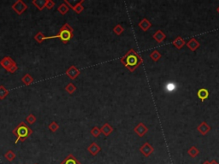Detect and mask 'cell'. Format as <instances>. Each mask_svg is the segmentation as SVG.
<instances>
[{
  "label": "cell",
  "mask_w": 219,
  "mask_h": 164,
  "mask_svg": "<svg viewBox=\"0 0 219 164\" xmlns=\"http://www.w3.org/2000/svg\"><path fill=\"white\" fill-rule=\"evenodd\" d=\"M120 62L130 72H135L143 63V59L134 49H130L123 57H121Z\"/></svg>",
  "instance_id": "obj_1"
},
{
  "label": "cell",
  "mask_w": 219,
  "mask_h": 164,
  "mask_svg": "<svg viewBox=\"0 0 219 164\" xmlns=\"http://www.w3.org/2000/svg\"><path fill=\"white\" fill-rule=\"evenodd\" d=\"M12 133L17 137L15 144H17L18 142H24L27 140L33 134V130L24 121H21L17 125V127H15Z\"/></svg>",
  "instance_id": "obj_2"
},
{
  "label": "cell",
  "mask_w": 219,
  "mask_h": 164,
  "mask_svg": "<svg viewBox=\"0 0 219 164\" xmlns=\"http://www.w3.org/2000/svg\"><path fill=\"white\" fill-rule=\"evenodd\" d=\"M74 37V30L70 27V25L69 23H65L61 27L60 30L58 32V34L54 36H48V40L51 39H59L64 44H67L69 41H70L72 38Z\"/></svg>",
  "instance_id": "obj_3"
},
{
  "label": "cell",
  "mask_w": 219,
  "mask_h": 164,
  "mask_svg": "<svg viewBox=\"0 0 219 164\" xmlns=\"http://www.w3.org/2000/svg\"><path fill=\"white\" fill-rule=\"evenodd\" d=\"M0 65H1V67L3 68L7 72H9L10 74H14L18 69L16 62L10 57H3V59L0 61Z\"/></svg>",
  "instance_id": "obj_4"
},
{
  "label": "cell",
  "mask_w": 219,
  "mask_h": 164,
  "mask_svg": "<svg viewBox=\"0 0 219 164\" xmlns=\"http://www.w3.org/2000/svg\"><path fill=\"white\" fill-rule=\"evenodd\" d=\"M11 8L17 15L20 16V15L24 13V11H26L27 10L28 6H27V3L23 2L22 0H17L12 4Z\"/></svg>",
  "instance_id": "obj_5"
},
{
  "label": "cell",
  "mask_w": 219,
  "mask_h": 164,
  "mask_svg": "<svg viewBox=\"0 0 219 164\" xmlns=\"http://www.w3.org/2000/svg\"><path fill=\"white\" fill-rule=\"evenodd\" d=\"M65 74L71 80H75L81 74V71L79 70L75 66L72 65V66H70V67L68 68L67 70L65 71Z\"/></svg>",
  "instance_id": "obj_6"
},
{
  "label": "cell",
  "mask_w": 219,
  "mask_h": 164,
  "mask_svg": "<svg viewBox=\"0 0 219 164\" xmlns=\"http://www.w3.org/2000/svg\"><path fill=\"white\" fill-rule=\"evenodd\" d=\"M140 153H141L144 157H149L153 153L154 148L152 147V145L149 144V143L146 142V143H145V144L142 145L141 147L140 148Z\"/></svg>",
  "instance_id": "obj_7"
},
{
  "label": "cell",
  "mask_w": 219,
  "mask_h": 164,
  "mask_svg": "<svg viewBox=\"0 0 219 164\" xmlns=\"http://www.w3.org/2000/svg\"><path fill=\"white\" fill-rule=\"evenodd\" d=\"M134 131H135V133L138 135L139 137H143L148 132V128H147V127L145 126V124L140 122V123H139L134 128Z\"/></svg>",
  "instance_id": "obj_8"
},
{
  "label": "cell",
  "mask_w": 219,
  "mask_h": 164,
  "mask_svg": "<svg viewBox=\"0 0 219 164\" xmlns=\"http://www.w3.org/2000/svg\"><path fill=\"white\" fill-rule=\"evenodd\" d=\"M88 151L93 157H95L98 154V152L101 151V147L98 145V144L96 142H93L88 148H87Z\"/></svg>",
  "instance_id": "obj_9"
},
{
  "label": "cell",
  "mask_w": 219,
  "mask_h": 164,
  "mask_svg": "<svg viewBox=\"0 0 219 164\" xmlns=\"http://www.w3.org/2000/svg\"><path fill=\"white\" fill-rule=\"evenodd\" d=\"M186 45L188 46V48L191 51H195V50L200 46V44H199V41L196 40L195 38H192V39H190V40L186 43Z\"/></svg>",
  "instance_id": "obj_10"
},
{
  "label": "cell",
  "mask_w": 219,
  "mask_h": 164,
  "mask_svg": "<svg viewBox=\"0 0 219 164\" xmlns=\"http://www.w3.org/2000/svg\"><path fill=\"white\" fill-rule=\"evenodd\" d=\"M60 164H81V162H79L77 158L74 157V155H68L66 157L64 158L63 161L61 162Z\"/></svg>",
  "instance_id": "obj_11"
},
{
  "label": "cell",
  "mask_w": 219,
  "mask_h": 164,
  "mask_svg": "<svg viewBox=\"0 0 219 164\" xmlns=\"http://www.w3.org/2000/svg\"><path fill=\"white\" fill-rule=\"evenodd\" d=\"M211 129H212V127H210L209 125L206 123V122H205V121L201 122L198 126V127H197V130L199 131L200 134H202V135H206V134H208L210 131H211Z\"/></svg>",
  "instance_id": "obj_12"
},
{
  "label": "cell",
  "mask_w": 219,
  "mask_h": 164,
  "mask_svg": "<svg viewBox=\"0 0 219 164\" xmlns=\"http://www.w3.org/2000/svg\"><path fill=\"white\" fill-rule=\"evenodd\" d=\"M138 26L142 31L146 32L147 30H149V28H150V27H152V23H151V21H150L148 19L144 18V19H142V20L139 22Z\"/></svg>",
  "instance_id": "obj_13"
},
{
  "label": "cell",
  "mask_w": 219,
  "mask_h": 164,
  "mask_svg": "<svg viewBox=\"0 0 219 164\" xmlns=\"http://www.w3.org/2000/svg\"><path fill=\"white\" fill-rule=\"evenodd\" d=\"M153 40H156L158 43H162L163 41L166 39V34L162 30H158L155 34L152 35Z\"/></svg>",
  "instance_id": "obj_14"
},
{
  "label": "cell",
  "mask_w": 219,
  "mask_h": 164,
  "mask_svg": "<svg viewBox=\"0 0 219 164\" xmlns=\"http://www.w3.org/2000/svg\"><path fill=\"white\" fill-rule=\"evenodd\" d=\"M172 45L175 48H177L178 50H180V49H182V47L185 45L186 42L181 36H178V37H176L174 40L172 41Z\"/></svg>",
  "instance_id": "obj_15"
},
{
  "label": "cell",
  "mask_w": 219,
  "mask_h": 164,
  "mask_svg": "<svg viewBox=\"0 0 219 164\" xmlns=\"http://www.w3.org/2000/svg\"><path fill=\"white\" fill-rule=\"evenodd\" d=\"M100 130H101V134H103L104 135H105V137H108L109 135L113 132V127H111V125L109 123H105L103 126H102V127L100 128Z\"/></svg>",
  "instance_id": "obj_16"
},
{
  "label": "cell",
  "mask_w": 219,
  "mask_h": 164,
  "mask_svg": "<svg viewBox=\"0 0 219 164\" xmlns=\"http://www.w3.org/2000/svg\"><path fill=\"white\" fill-rule=\"evenodd\" d=\"M197 96H198V97H199L200 100L202 101V102H204V101L206 100V99L208 98V97H209V91H208V90L206 89V88H201V89H199V90L198 91Z\"/></svg>",
  "instance_id": "obj_17"
},
{
  "label": "cell",
  "mask_w": 219,
  "mask_h": 164,
  "mask_svg": "<svg viewBox=\"0 0 219 164\" xmlns=\"http://www.w3.org/2000/svg\"><path fill=\"white\" fill-rule=\"evenodd\" d=\"M83 3H84V0L77 1V3H75L73 7H71V9L74 10L76 14H81L84 10V7L82 5Z\"/></svg>",
  "instance_id": "obj_18"
},
{
  "label": "cell",
  "mask_w": 219,
  "mask_h": 164,
  "mask_svg": "<svg viewBox=\"0 0 219 164\" xmlns=\"http://www.w3.org/2000/svg\"><path fill=\"white\" fill-rule=\"evenodd\" d=\"M32 3L37 8L38 10H42L45 8L46 0H33V1H32Z\"/></svg>",
  "instance_id": "obj_19"
},
{
  "label": "cell",
  "mask_w": 219,
  "mask_h": 164,
  "mask_svg": "<svg viewBox=\"0 0 219 164\" xmlns=\"http://www.w3.org/2000/svg\"><path fill=\"white\" fill-rule=\"evenodd\" d=\"M34 40L39 44H41L43 41L48 40V36H45L42 32H38L37 34L34 35Z\"/></svg>",
  "instance_id": "obj_20"
},
{
  "label": "cell",
  "mask_w": 219,
  "mask_h": 164,
  "mask_svg": "<svg viewBox=\"0 0 219 164\" xmlns=\"http://www.w3.org/2000/svg\"><path fill=\"white\" fill-rule=\"evenodd\" d=\"M34 78L31 76L29 74H26L23 77L21 78V82L25 85V86H29L32 83H34Z\"/></svg>",
  "instance_id": "obj_21"
},
{
  "label": "cell",
  "mask_w": 219,
  "mask_h": 164,
  "mask_svg": "<svg viewBox=\"0 0 219 164\" xmlns=\"http://www.w3.org/2000/svg\"><path fill=\"white\" fill-rule=\"evenodd\" d=\"M69 10V7L68 6L67 4L64 3V2L63 3H61L60 5L57 7V11H58L62 16H64L65 14L68 13Z\"/></svg>",
  "instance_id": "obj_22"
},
{
  "label": "cell",
  "mask_w": 219,
  "mask_h": 164,
  "mask_svg": "<svg viewBox=\"0 0 219 164\" xmlns=\"http://www.w3.org/2000/svg\"><path fill=\"white\" fill-rule=\"evenodd\" d=\"M188 154L191 157H196L199 154V149L196 147V146H192V147L190 148L188 151Z\"/></svg>",
  "instance_id": "obj_23"
},
{
  "label": "cell",
  "mask_w": 219,
  "mask_h": 164,
  "mask_svg": "<svg viewBox=\"0 0 219 164\" xmlns=\"http://www.w3.org/2000/svg\"><path fill=\"white\" fill-rule=\"evenodd\" d=\"M161 57H162L161 53L159 52V50H154L152 53L150 54V58H151L152 61H154V62H158V61L161 58Z\"/></svg>",
  "instance_id": "obj_24"
},
{
  "label": "cell",
  "mask_w": 219,
  "mask_h": 164,
  "mask_svg": "<svg viewBox=\"0 0 219 164\" xmlns=\"http://www.w3.org/2000/svg\"><path fill=\"white\" fill-rule=\"evenodd\" d=\"M9 95V91L3 85L0 86V100H3Z\"/></svg>",
  "instance_id": "obj_25"
},
{
  "label": "cell",
  "mask_w": 219,
  "mask_h": 164,
  "mask_svg": "<svg viewBox=\"0 0 219 164\" xmlns=\"http://www.w3.org/2000/svg\"><path fill=\"white\" fill-rule=\"evenodd\" d=\"M4 157H5V159H6L7 161H9V162H12V161H14L15 160V158H16V154L14 153L13 152V151H8L4 154V156H3Z\"/></svg>",
  "instance_id": "obj_26"
},
{
  "label": "cell",
  "mask_w": 219,
  "mask_h": 164,
  "mask_svg": "<svg viewBox=\"0 0 219 164\" xmlns=\"http://www.w3.org/2000/svg\"><path fill=\"white\" fill-rule=\"evenodd\" d=\"M64 89H65V91H67L69 94H73L74 91H76V87L74 86V84L71 83L70 82V83L68 84L67 86L65 87V88H64Z\"/></svg>",
  "instance_id": "obj_27"
},
{
  "label": "cell",
  "mask_w": 219,
  "mask_h": 164,
  "mask_svg": "<svg viewBox=\"0 0 219 164\" xmlns=\"http://www.w3.org/2000/svg\"><path fill=\"white\" fill-rule=\"evenodd\" d=\"M113 32H114L117 35H121V34L124 32V27H122L121 25H120V24H117V25H116L114 27V28H113Z\"/></svg>",
  "instance_id": "obj_28"
},
{
  "label": "cell",
  "mask_w": 219,
  "mask_h": 164,
  "mask_svg": "<svg viewBox=\"0 0 219 164\" xmlns=\"http://www.w3.org/2000/svg\"><path fill=\"white\" fill-rule=\"evenodd\" d=\"M48 128H49V130L51 131V132H52V133H56V132L59 129V125H58L56 121H51V123L49 124Z\"/></svg>",
  "instance_id": "obj_29"
},
{
  "label": "cell",
  "mask_w": 219,
  "mask_h": 164,
  "mask_svg": "<svg viewBox=\"0 0 219 164\" xmlns=\"http://www.w3.org/2000/svg\"><path fill=\"white\" fill-rule=\"evenodd\" d=\"M90 134L93 135V137L98 138L100 134H101V130L100 128H98V127H94L92 128V130L90 131Z\"/></svg>",
  "instance_id": "obj_30"
},
{
  "label": "cell",
  "mask_w": 219,
  "mask_h": 164,
  "mask_svg": "<svg viewBox=\"0 0 219 164\" xmlns=\"http://www.w3.org/2000/svg\"><path fill=\"white\" fill-rule=\"evenodd\" d=\"M26 121H27V123H29L32 125V124L35 123V121H36V117H35V115H34L30 114V115H28L27 116Z\"/></svg>",
  "instance_id": "obj_31"
},
{
  "label": "cell",
  "mask_w": 219,
  "mask_h": 164,
  "mask_svg": "<svg viewBox=\"0 0 219 164\" xmlns=\"http://www.w3.org/2000/svg\"><path fill=\"white\" fill-rule=\"evenodd\" d=\"M56 3L53 2L52 0H46V3H45V8H47L48 10H51L53 9V7H55Z\"/></svg>",
  "instance_id": "obj_32"
},
{
  "label": "cell",
  "mask_w": 219,
  "mask_h": 164,
  "mask_svg": "<svg viewBox=\"0 0 219 164\" xmlns=\"http://www.w3.org/2000/svg\"><path fill=\"white\" fill-rule=\"evenodd\" d=\"M175 88V84L173 83H169L166 85V89L168 91H173Z\"/></svg>",
  "instance_id": "obj_33"
},
{
  "label": "cell",
  "mask_w": 219,
  "mask_h": 164,
  "mask_svg": "<svg viewBox=\"0 0 219 164\" xmlns=\"http://www.w3.org/2000/svg\"><path fill=\"white\" fill-rule=\"evenodd\" d=\"M210 164H219L216 160H212V162H210Z\"/></svg>",
  "instance_id": "obj_34"
},
{
  "label": "cell",
  "mask_w": 219,
  "mask_h": 164,
  "mask_svg": "<svg viewBox=\"0 0 219 164\" xmlns=\"http://www.w3.org/2000/svg\"><path fill=\"white\" fill-rule=\"evenodd\" d=\"M203 164H210V162L209 161H206Z\"/></svg>",
  "instance_id": "obj_35"
},
{
  "label": "cell",
  "mask_w": 219,
  "mask_h": 164,
  "mask_svg": "<svg viewBox=\"0 0 219 164\" xmlns=\"http://www.w3.org/2000/svg\"><path fill=\"white\" fill-rule=\"evenodd\" d=\"M217 13L219 14V6L217 7Z\"/></svg>",
  "instance_id": "obj_36"
},
{
  "label": "cell",
  "mask_w": 219,
  "mask_h": 164,
  "mask_svg": "<svg viewBox=\"0 0 219 164\" xmlns=\"http://www.w3.org/2000/svg\"><path fill=\"white\" fill-rule=\"evenodd\" d=\"M35 164H37V163H35Z\"/></svg>",
  "instance_id": "obj_37"
}]
</instances>
